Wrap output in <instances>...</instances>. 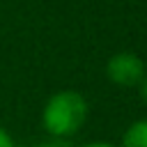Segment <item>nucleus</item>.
Masks as SVG:
<instances>
[{
    "mask_svg": "<svg viewBox=\"0 0 147 147\" xmlns=\"http://www.w3.org/2000/svg\"><path fill=\"white\" fill-rule=\"evenodd\" d=\"M119 147H147V117L136 119L133 124L126 126V131L122 133Z\"/></svg>",
    "mask_w": 147,
    "mask_h": 147,
    "instance_id": "obj_3",
    "label": "nucleus"
},
{
    "mask_svg": "<svg viewBox=\"0 0 147 147\" xmlns=\"http://www.w3.org/2000/svg\"><path fill=\"white\" fill-rule=\"evenodd\" d=\"M80 147H119V145L108 142V140H92V142H85V145H80Z\"/></svg>",
    "mask_w": 147,
    "mask_h": 147,
    "instance_id": "obj_7",
    "label": "nucleus"
},
{
    "mask_svg": "<svg viewBox=\"0 0 147 147\" xmlns=\"http://www.w3.org/2000/svg\"><path fill=\"white\" fill-rule=\"evenodd\" d=\"M0 147H16V142H14L11 133H9L5 126H0Z\"/></svg>",
    "mask_w": 147,
    "mask_h": 147,
    "instance_id": "obj_5",
    "label": "nucleus"
},
{
    "mask_svg": "<svg viewBox=\"0 0 147 147\" xmlns=\"http://www.w3.org/2000/svg\"><path fill=\"white\" fill-rule=\"evenodd\" d=\"M28 147H71V142H69V140H57V138H48V140H41V142L28 145Z\"/></svg>",
    "mask_w": 147,
    "mask_h": 147,
    "instance_id": "obj_4",
    "label": "nucleus"
},
{
    "mask_svg": "<svg viewBox=\"0 0 147 147\" xmlns=\"http://www.w3.org/2000/svg\"><path fill=\"white\" fill-rule=\"evenodd\" d=\"M138 94H140L142 103L147 106V74H145V78H142V80H140V85H138Z\"/></svg>",
    "mask_w": 147,
    "mask_h": 147,
    "instance_id": "obj_6",
    "label": "nucleus"
},
{
    "mask_svg": "<svg viewBox=\"0 0 147 147\" xmlns=\"http://www.w3.org/2000/svg\"><path fill=\"white\" fill-rule=\"evenodd\" d=\"M90 117V103L78 90H60L51 94L41 108V126L48 138L69 140L83 131Z\"/></svg>",
    "mask_w": 147,
    "mask_h": 147,
    "instance_id": "obj_1",
    "label": "nucleus"
},
{
    "mask_svg": "<svg viewBox=\"0 0 147 147\" xmlns=\"http://www.w3.org/2000/svg\"><path fill=\"white\" fill-rule=\"evenodd\" d=\"M145 74L147 67L142 57L133 51H119L106 62V78L117 87H138Z\"/></svg>",
    "mask_w": 147,
    "mask_h": 147,
    "instance_id": "obj_2",
    "label": "nucleus"
}]
</instances>
